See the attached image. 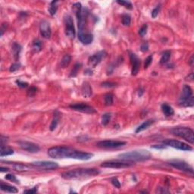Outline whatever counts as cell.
I'll use <instances>...</instances> for the list:
<instances>
[{"label": "cell", "mask_w": 194, "mask_h": 194, "mask_svg": "<svg viewBox=\"0 0 194 194\" xmlns=\"http://www.w3.org/2000/svg\"><path fill=\"white\" fill-rule=\"evenodd\" d=\"M48 156L52 158H74L83 160L84 153L68 146H55L48 150Z\"/></svg>", "instance_id": "1"}, {"label": "cell", "mask_w": 194, "mask_h": 194, "mask_svg": "<svg viewBox=\"0 0 194 194\" xmlns=\"http://www.w3.org/2000/svg\"><path fill=\"white\" fill-rule=\"evenodd\" d=\"M100 171L96 168H78L71 170L61 174V177L66 180L80 179V178L93 177L99 174Z\"/></svg>", "instance_id": "2"}, {"label": "cell", "mask_w": 194, "mask_h": 194, "mask_svg": "<svg viewBox=\"0 0 194 194\" xmlns=\"http://www.w3.org/2000/svg\"><path fill=\"white\" fill-rule=\"evenodd\" d=\"M121 159L130 161V162H144L151 158L152 155L148 150L146 149H138L128 153H121L118 155Z\"/></svg>", "instance_id": "3"}, {"label": "cell", "mask_w": 194, "mask_h": 194, "mask_svg": "<svg viewBox=\"0 0 194 194\" xmlns=\"http://www.w3.org/2000/svg\"><path fill=\"white\" fill-rule=\"evenodd\" d=\"M170 132L174 136L184 139L190 143H194V133L193 131L190 128L186 127H178V128H171Z\"/></svg>", "instance_id": "4"}, {"label": "cell", "mask_w": 194, "mask_h": 194, "mask_svg": "<svg viewBox=\"0 0 194 194\" xmlns=\"http://www.w3.org/2000/svg\"><path fill=\"white\" fill-rule=\"evenodd\" d=\"M179 105L182 107H192L194 105V97L190 86L184 85L183 86L181 95L179 98Z\"/></svg>", "instance_id": "5"}, {"label": "cell", "mask_w": 194, "mask_h": 194, "mask_svg": "<svg viewBox=\"0 0 194 194\" xmlns=\"http://www.w3.org/2000/svg\"><path fill=\"white\" fill-rule=\"evenodd\" d=\"M133 165L134 162L126 160H112L102 163L101 167L110 168H126L131 167Z\"/></svg>", "instance_id": "6"}, {"label": "cell", "mask_w": 194, "mask_h": 194, "mask_svg": "<svg viewBox=\"0 0 194 194\" xmlns=\"http://www.w3.org/2000/svg\"><path fill=\"white\" fill-rule=\"evenodd\" d=\"M168 164L171 166H172L174 168H177L178 170H180L184 172L190 173V174H193V169L188 163L183 161V160L179 159H173L169 161Z\"/></svg>", "instance_id": "7"}, {"label": "cell", "mask_w": 194, "mask_h": 194, "mask_svg": "<svg viewBox=\"0 0 194 194\" xmlns=\"http://www.w3.org/2000/svg\"><path fill=\"white\" fill-rule=\"evenodd\" d=\"M64 22L65 26V34L69 39H74L75 37L76 31L72 17L69 14H66L64 18Z\"/></svg>", "instance_id": "8"}, {"label": "cell", "mask_w": 194, "mask_h": 194, "mask_svg": "<svg viewBox=\"0 0 194 194\" xmlns=\"http://www.w3.org/2000/svg\"><path fill=\"white\" fill-rule=\"evenodd\" d=\"M126 144V142L120 141V140H102L97 143V146L103 149H117L124 146Z\"/></svg>", "instance_id": "9"}, {"label": "cell", "mask_w": 194, "mask_h": 194, "mask_svg": "<svg viewBox=\"0 0 194 194\" xmlns=\"http://www.w3.org/2000/svg\"><path fill=\"white\" fill-rule=\"evenodd\" d=\"M163 143L167 146H171L174 149L182 150V151H191L193 148L185 143L176 140H166L163 141Z\"/></svg>", "instance_id": "10"}, {"label": "cell", "mask_w": 194, "mask_h": 194, "mask_svg": "<svg viewBox=\"0 0 194 194\" xmlns=\"http://www.w3.org/2000/svg\"><path fill=\"white\" fill-rule=\"evenodd\" d=\"M71 109L74 110V111H80V112H83V113L86 114H94L96 112V109L93 108L92 106L86 105L85 103H76V104L70 105L69 106Z\"/></svg>", "instance_id": "11"}, {"label": "cell", "mask_w": 194, "mask_h": 194, "mask_svg": "<svg viewBox=\"0 0 194 194\" xmlns=\"http://www.w3.org/2000/svg\"><path fill=\"white\" fill-rule=\"evenodd\" d=\"M106 52L105 51H99V52H96L93 56H90L88 59V64L92 68H95L97 65H99V63L102 61L103 58H105L106 56Z\"/></svg>", "instance_id": "12"}, {"label": "cell", "mask_w": 194, "mask_h": 194, "mask_svg": "<svg viewBox=\"0 0 194 194\" xmlns=\"http://www.w3.org/2000/svg\"><path fill=\"white\" fill-rule=\"evenodd\" d=\"M18 144L23 150H25L28 153H36L40 150V146L34 143L28 142V141H19Z\"/></svg>", "instance_id": "13"}, {"label": "cell", "mask_w": 194, "mask_h": 194, "mask_svg": "<svg viewBox=\"0 0 194 194\" xmlns=\"http://www.w3.org/2000/svg\"><path fill=\"white\" fill-rule=\"evenodd\" d=\"M32 165L34 166L36 168H39L43 169H48V170H52V169H56L58 168V163L54 162H49V161H37V162H32Z\"/></svg>", "instance_id": "14"}, {"label": "cell", "mask_w": 194, "mask_h": 194, "mask_svg": "<svg viewBox=\"0 0 194 194\" xmlns=\"http://www.w3.org/2000/svg\"><path fill=\"white\" fill-rule=\"evenodd\" d=\"M130 60H131V74L133 76H136L138 74L139 70H140V60L134 53L129 52Z\"/></svg>", "instance_id": "15"}, {"label": "cell", "mask_w": 194, "mask_h": 194, "mask_svg": "<svg viewBox=\"0 0 194 194\" xmlns=\"http://www.w3.org/2000/svg\"><path fill=\"white\" fill-rule=\"evenodd\" d=\"M40 34L43 38L49 39L52 34L51 27L49 22L47 21H42L40 24Z\"/></svg>", "instance_id": "16"}, {"label": "cell", "mask_w": 194, "mask_h": 194, "mask_svg": "<svg viewBox=\"0 0 194 194\" xmlns=\"http://www.w3.org/2000/svg\"><path fill=\"white\" fill-rule=\"evenodd\" d=\"M78 39L84 45H89L93 41V35L90 33L78 32Z\"/></svg>", "instance_id": "17"}, {"label": "cell", "mask_w": 194, "mask_h": 194, "mask_svg": "<svg viewBox=\"0 0 194 194\" xmlns=\"http://www.w3.org/2000/svg\"><path fill=\"white\" fill-rule=\"evenodd\" d=\"M81 93L85 98H89L92 96V93H93L92 87L88 82H84L83 83L82 87H81Z\"/></svg>", "instance_id": "18"}, {"label": "cell", "mask_w": 194, "mask_h": 194, "mask_svg": "<svg viewBox=\"0 0 194 194\" xmlns=\"http://www.w3.org/2000/svg\"><path fill=\"white\" fill-rule=\"evenodd\" d=\"M21 51V46L20 44H18V43H15V42L13 43L12 46H11V52H12L13 56L16 60L19 58V55H20Z\"/></svg>", "instance_id": "19"}, {"label": "cell", "mask_w": 194, "mask_h": 194, "mask_svg": "<svg viewBox=\"0 0 194 194\" xmlns=\"http://www.w3.org/2000/svg\"><path fill=\"white\" fill-rule=\"evenodd\" d=\"M153 123H154V120H152V119L146 120V121H144L143 124H141L140 126H139L135 132L137 133H140V132L143 131H145L146 129H147L148 128H149Z\"/></svg>", "instance_id": "20"}, {"label": "cell", "mask_w": 194, "mask_h": 194, "mask_svg": "<svg viewBox=\"0 0 194 194\" xmlns=\"http://www.w3.org/2000/svg\"><path fill=\"white\" fill-rule=\"evenodd\" d=\"M161 108H162V111L164 113V115L167 116V117H169V116H171V115H174V111L173 108L171 106H169V105L166 104V103L162 104V106H161Z\"/></svg>", "instance_id": "21"}, {"label": "cell", "mask_w": 194, "mask_h": 194, "mask_svg": "<svg viewBox=\"0 0 194 194\" xmlns=\"http://www.w3.org/2000/svg\"><path fill=\"white\" fill-rule=\"evenodd\" d=\"M1 190L4 191V192L11 193H16L18 192V189L15 187L9 185V184H6V183L1 182Z\"/></svg>", "instance_id": "22"}, {"label": "cell", "mask_w": 194, "mask_h": 194, "mask_svg": "<svg viewBox=\"0 0 194 194\" xmlns=\"http://www.w3.org/2000/svg\"><path fill=\"white\" fill-rule=\"evenodd\" d=\"M14 153V150L11 149L10 147H8L6 146H1V150H0V156L4 157L7 156V155H10Z\"/></svg>", "instance_id": "23"}, {"label": "cell", "mask_w": 194, "mask_h": 194, "mask_svg": "<svg viewBox=\"0 0 194 194\" xmlns=\"http://www.w3.org/2000/svg\"><path fill=\"white\" fill-rule=\"evenodd\" d=\"M71 57L70 55H65L64 57L62 58V59L61 60V63H60L61 68H65L68 66L69 64L71 63Z\"/></svg>", "instance_id": "24"}, {"label": "cell", "mask_w": 194, "mask_h": 194, "mask_svg": "<svg viewBox=\"0 0 194 194\" xmlns=\"http://www.w3.org/2000/svg\"><path fill=\"white\" fill-rule=\"evenodd\" d=\"M170 58H171V52L170 51H165L164 52H162V57L160 59V64L161 65L166 64L169 61Z\"/></svg>", "instance_id": "25"}, {"label": "cell", "mask_w": 194, "mask_h": 194, "mask_svg": "<svg viewBox=\"0 0 194 194\" xmlns=\"http://www.w3.org/2000/svg\"><path fill=\"white\" fill-rule=\"evenodd\" d=\"M58 1H52L50 3V5H49V6H48V12H49V14H50L52 16H53V15H55V14H56V11H57L58 10Z\"/></svg>", "instance_id": "26"}, {"label": "cell", "mask_w": 194, "mask_h": 194, "mask_svg": "<svg viewBox=\"0 0 194 194\" xmlns=\"http://www.w3.org/2000/svg\"><path fill=\"white\" fill-rule=\"evenodd\" d=\"M114 96L111 93H107L104 96V103L105 105L107 106H110L113 104Z\"/></svg>", "instance_id": "27"}, {"label": "cell", "mask_w": 194, "mask_h": 194, "mask_svg": "<svg viewBox=\"0 0 194 194\" xmlns=\"http://www.w3.org/2000/svg\"><path fill=\"white\" fill-rule=\"evenodd\" d=\"M32 48H33V49H34V50L36 52L41 51V49H42L41 41L38 40V39L34 40V42H33V44H32Z\"/></svg>", "instance_id": "28"}, {"label": "cell", "mask_w": 194, "mask_h": 194, "mask_svg": "<svg viewBox=\"0 0 194 194\" xmlns=\"http://www.w3.org/2000/svg\"><path fill=\"white\" fill-rule=\"evenodd\" d=\"M81 64H80V63H77V64H75L74 68H73V69H72L71 71L70 77H76L77 73H78V71H79V70L81 69Z\"/></svg>", "instance_id": "29"}, {"label": "cell", "mask_w": 194, "mask_h": 194, "mask_svg": "<svg viewBox=\"0 0 194 194\" xmlns=\"http://www.w3.org/2000/svg\"><path fill=\"white\" fill-rule=\"evenodd\" d=\"M118 4L121 5V6H124L126 9H130V10H131L133 9V5L131 2H128V1H123V0H118L117 2Z\"/></svg>", "instance_id": "30"}, {"label": "cell", "mask_w": 194, "mask_h": 194, "mask_svg": "<svg viewBox=\"0 0 194 194\" xmlns=\"http://www.w3.org/2000/svg\"><path fill=\"white\" fill-rule=\"evenodd\" d=\"M13 168L15 171H27L28 170V167L22 164H14L13 165Z\"/></svg>", "instance_id": "31"}, {"label": "cell", "mask_w": 194, "mask_h": 194, "mask_svg": "<svg viewBox=\"0 0 194 194\" xmlns=\"http://www.w3.org/2000/svg\"><path fill=\"white\" fill-rule=\"evenodd\" d=\"M111 115L110 113H106L104 114V115H103V116H102V124H103V125H107V124L109 123L110 120H111Z\"/></svg>", "instance_id": "32"}, {"label": "cell", "mask_w": 194, "mask_h": 194, "mask_svg": "<svg viewBox=\"0 0 194 194\" xmlns=\"http://www.w3.org/2000/svg\"><path fill=\"white\" fill-rule=\"evenodd\" d=\"M131 18L128 14H124L122 15V24L124 26H129L131 24Z\"/></svg>", "instance_id": "33"}, {"label": "cell", "mask_w": 194, "mask_h": 194, "mask_svg": "<svg viewBox=\"0 0 194 194\" xmlns=\"http://www.w3.org/2000/svg\"><path fill=\"white\" fill-rule=\"evenodd\" d=\"M58 123V115H56H56H55L54 118L52 119V123H51V124H50V127H49V129H50V131H54V130L57 128Z\"/></svg>", "instance_id": "34"}, {"label": "cell", "mask_w": 194, "mask_h": 194, "mask_svg": "<svg viewBox=\"0 0 194 194\" xmlns=\"http://www.w3.org/2000/svg\"><path fill=\"white\" fill-rule=\"evenodd\" d=\"M147 29H148V26L147 24H143V25L141 27V28L139 30V34H140V36H144L146 34H147Z\"/></svg>", "instance_id": "35"}, {"label": "cell", "mask_w": 194, "mask_h": 194, "mask_svg": "<svg viewBox=\"0 0 194 194\" xmlns=\"http://www.w3.org/2000/svg\"><path fill=\"white\" fill-rule=\"evenodd\" d=\"M153 56H148L145 60V64H144V68L146 69L149 68V66L151 65L152 61H153Z\"/></svg>", "instance_id": "36"}, {"label": "cell", "mask_w": 194, "mask_h": 194, "mask_svg": "<svg viewBox=\"0 0 194 194\" xmlns=\"http://www.w3.org/2000/svg\"><path fill=\"white\" fill-rule=\"evenodd\" d=\"M20 67H21L20 63H14V64H12V65H11L10 68H9V71L11 72L16 71H18V69L20 68Z\"/></svg>", "instance_id": "37"}, {"label": "cell", "mask_w": 194, "mask_h": 194, "mask_svg": "<svg viewBox=\"0 0 194 194\" xmlns=\"http://www.w3.org/2000/svg\"><path fill=\"white\" fill-rule=\"evenodd\" d=\"M6 180H10V181H12V182H15V183H19V180H17L16 177L14 176V175H13V174H7L6 176Z\"/></svg>", "instance_id": "38"}, {"label": "cell", "mask_w": 194, "mask_h": 194, "mask_svg": "<svg viewBox=\"0 0 194 194\" xmlns=\"http://www.w3.org/2000/svg\"><path fill=\"white\" fill-rule=\"evenodd\" d=\"M16 83L19 87H21V88H26V87L28 86V83H27V82L22 81H21V80H18V81H16Z\"/></svg>", "instance_id": "39"}, {"label": "cell", "mask_w": 194, "mask_h": 194, "mask_svg": "<svg viewBox=\"0 0 194 194\" xmlns=\"http://www.w3.org/2000/svg\"><path fill=\"white\" fill-rule=\"evenodd\" d=\"M159 11H160V6H158L157 7L155 8L153 11H152V17H153V18H156V17L158 16V13H159Z\"/></svg>", "instance_id": "40"}, {"label": "cell", "mask_w": 194, "mask_h": 194, "mask_svg": "<svg viewBox=\"0 0 194 194\" xmlns=\"http://www.w3.org/2000/svg\"><path fill=\"white\" fill-rule=\"evenodd\" d=\"M36 88L34 86H32L30 88V90H28V93H27V96L30 97H32L36 94Z\"/></svg>", "instance_id": "41"}, {"label": "cell", "mask_w": 194, "mask_h": 194, "mask_svg": "<svg viewBox=\"0 0 194 194\" xmlns=\"http://www.w3.org/2000/svg\"><path fill=\"white\" fill-rule=\"evenodd\" d=\"M111 183H112V184H113V185L115 186V187H116V188H120V187H121L120 182H119V180H118L116 178H112V179H111Z\"/></svg>", "instance_id": "42"}, {"label": "cell", "mask_w": 194, "mask_h": 194, "mask_svg": "<svg viewBox=\"0 0 194 194\" xmlns=\"http://www.w3.org/2000/svg\"><path fill=\"white\" fill-rule=\"evenodd\" d=\"M101 85L103 87H107V88H111V87H115L116 86L115 83H111V82H104Z\"/></svg>", "instance_id": "43"}, {"label": "cell", "mask_w": 194, "mask_h": 194, "mask_svg": "<svg viewBox=\"0 0 194 194\" xmlns=\"http://www.w3.org/2000/svg\"><path fill=\"white\" fill-rule=\"evenodd\" d=\"M148 49H149V44H148L147 43H143L141 46H140V50L142 51L143 52H147Z\"/></svg>", "instance_id": "44"}, {"label": "cell", "mask_w": 194, "mask_h": 194, "mask_svg": "<svg viewBox=\"0 0 194 194\" xmlns=\"http://www.w3.org/2000/svg\"><path fill=\"white\" fill-rule=\"evenodd\" d=\"M36 192H37V187H35L32 189H30V190H27L24 191V193L34 194V193H36Z\"/></svg>", "instance_id": "45"}, {"label": "cell", "mask_w": 194, "mask_h": 194, "mask_svg": "<svg viewBox=\"0 0 194 194\" xmlns=\"http://www.w3.org/2000/svg\"><path fill=\"white\" fill-rule=\"evenodd\" d=\"M151 147L153 149H164L167 148V146H164V145H153L151 146Z\"/></svg>", "instance_id": "46"}, {"label": "cell", "mask_w": 194, "mask_h": 194, "mask_svg": "<svg viewBox=\"0 0 194 194\" xmlns=\"http://www.w3.org/2000/svg\"><path fill=\"white\" fill-rule=\"evenodd\" d=\"M0 141H1V146H4V144L7 143V140H6V137L2 136V137H1V140H0Z\"/></svg>", "instance_id": "47"}, {"label": "cell", "mask_w": 194, "mask_h": 194, "mask_svg": "<svg viewBox=\"0 0 194 194\" xmlns=\"http://www.w3.org/2000/svg\"><path fill=\"white\" fill-rule=\"evenodd\" d=\"M189 64H190V66H193V56H192L190 57V60H189Z\"/></svg>", "instance_id": "48"}, {"label": "cell", "mask_w": 194, "mask_h": 194, "mask_svg": "<svg viewBox=\"0 0 194 194\" xmlns=\"http://www.w3.org/2000/svg\"><path fill=\"white\" fill-rule=\"evenodd\" d=\"M0 171H1V172H4V171H9V169L8 168L1 167L0 168Z\"/></svg>", "instance_id": "49"}]
</instances>
